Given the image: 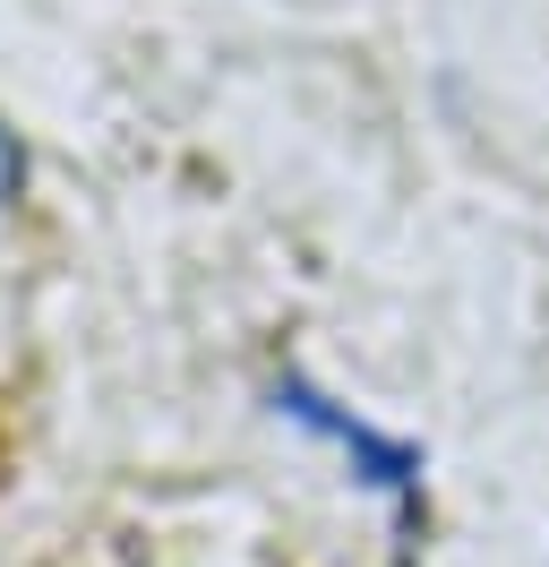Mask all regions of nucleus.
<instances>
[{"mask_svg": "<svg viewBox=\"0 0 549 567\" xmlns=\"http://www.w3.org/2000/svg\"><path fill=\"white\" fill-rule=\"evenodd\" d=\"M18 189H27V146H18V130H9V121H0V207H9Z\"/></svg>", "mask_w": 549, "mask_h": 567, "instance_id": "2", "label": "nucleus"}, {"mask_svg": "<svg viewBox=\"0 0 549 567\" xmlns=\"http://www.w3.org/2000/svg\"><path fill=\"white\" fill-rule=\"evenodd\" d=\"M274 413H292L301 430L335 439L343 456L361 464V482H377V491L404 507V525H421V447H412V439H377L370 422H352V413H343L335 395H318V388H309L301 370H283V379H274Z\"/></svg>", "mask_w": 549, "mask_h": 567, "instance_id": "1", "label": "nucleus"}]
</instances>
